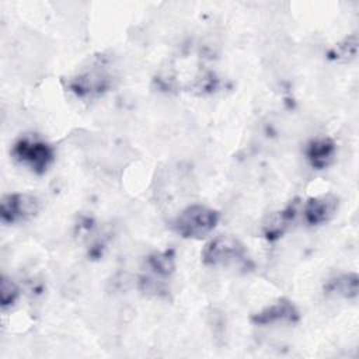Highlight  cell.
<instances>
[{"mask_svg":"<svg viewBox=\"0 0 359 359\" xmlns=\"http://www.w3.org/2000/svg\"><path fill=\"white\" fill-rule=\"evenodd\" d=\"M219 219L220 215L217 210L205 205L194 203L181 210L172 222V229L184 238L201 240L213 231Z\"/></svg>","mask_w":359,"mask_h":359,"instance_id":"obj_1","label":"cell"},{"mask_svg":"<svg viewBox=\"0 0 359 359\" xmlns=\"http://www.w3.org/2000/svg\"><path fill=\"white\" fill-rule=\"evenodd\" d=\"M11 154L18 163L28 165L36 174H43L55 158L52 146L35 137L18 139L11 149Z\"/></svg>","mask_w":359,"mask_h":359,"instance_id":"obj_2","label":"cell"},{"mask_svg":"<svg viewBox=\"0 0 359 359\" xmlns=\"http://www.w3.org/2000/svg\"><path fill=\"white\" fill-rule=\"evenodd\" d=\"M245 245L233 236H217L212 238L202 250L201 257L205 265H227L244 259Z\"/></svg>","mask_w":359,"mask_h":359,"instance_id":"obj_3","label":"cell"},{"mask_svg":"<svg viewBox=\"0 0 359 359\" xmlns=\"http://www.w3.org/2000/svg\"><path fill=\"white\" fill-rule=\"evenodd\" d=\"M41 201L31 194H8L0 203V216L4 223L27 220L38 213Z\"/></svg>","mask_w":359,"mask_h":359,"instance_id":"obj_4","label":"cell"},{"mask_svg":"<svg viewBox=\"0 0 359 359\" xmlns=\"http://www.w3.org/2000/svg\"><path fill=\"white\" fill-rule=\"evenodd\" d=\"M338 209V198L334 195H323L309 199L302 206V216L306 224L317 226L328 222Z\"/></svg>","mask_w":359,"mask_h":359,"instance_id":"obj_5","label":"cell"},{"mask_svg":"<svg viewBox=\"0 0 359 359\" xmlns=\"http://www.w3.org/2000/svg\"><path fill=\"white\" fill-rule=\"evenodd\" d=\"M299 320V311L294 304L287 299H279L276 303L266 306L261 311L251 317V321L258 325H266L279 321L296 323Z\"/></svg>","mask_w":359,"mask_h":359,"instance_id":"obj_6","label":"cell"},{"mask_svg":"<svg viewBox=\"0 0 359 359\" xmlns=\"http://www.w3.org/2000/svg\"><path fill=\"white\" fill-rule=\"evenodd\" d=\"M337 146L330 137H317L309 142L306 147V157L310 165L316 170L328 167L335 157Z\"/></svg>","mask_w":359,"mask_h":359,"instance_id":"obj_7","label":"cell"},{"mask_svg":"<svg viewBox=\"0 0 359 359\" xmlns=\"http://www.w3.org/2000/svg\"><path fill=\"white\" fill-rule=\"evenodd\" d=\"M109 86V79L101 72V69H91L83 74H79L70 81V88L77 95H91L101 93Z\"/></svg>","mask_w":359,"mask_h":359,"instance_id":"obj_8","label":"cell"},{"mask_svg":"<svg viewBox=\"0 0 359 359\" xmlns=\"http://www.w3.org/2000/svg\"><path fill=\"white\" fill-rule=\"evenodd\" d=\"M299 212V205L297 202L289 203L283 210L273 213L268 222L264 224V233L269 240L278 238L279 236L283 234V231L292 224V222L296 217V213Z\"/></svg>","mask_w":359,"mask_h":359,"instance_id":"obj_9","label":"cell"},{"mask_svg":"<svg viewBox=\"0 0 359 359\" xmlns=\"http://www.w3.org/2000/svg\"><path fill=\"white\" fill-rule=\"evenodd\" d=\"M325 293L337 297H344V299H355L358 296L359 290V278L356 273L349 272L339 275L324 286Z\"/></svg>","mask_w":359,"mask_h":359,"instance_id":"obj_10","label":"cell"},{"mask_svg":"<svg viewBox=\"0 0 359 359\" xmlns=\"http://www.w3.org/2000/svg\"><path fill=\"white\" fill-rule=\"evenodd\" d=\"M358 53V39L356 35L345 38L341 43H338L331 52L330 57L337 62H349L355 59Z\"/></svg>","mask_w":359,"mask_h":359,"instance_id":"obj_11","label":"cell"},{"mask_svg":"<svg viewBox=\"0 0 359 359\" xmlns=\"http://www.w3.org/2000/svg\"><path fill=\"white\" fill-rule=\"evenodd\" d=\"M149 265L157 275L168 276L174 271V255L168 251L156 252L150 255Z\"/></svg>","mask_w":359,"mask_h":359,"instance_id":"obj_12","label":"cell"},{"mask_svg":"<svg viewBox=\"0 0 359 359\" xmlns=\"http://www.w3.org/2000/svg\"><path fill=\"white\" fill-rule=\"evenodd\" d=\"M18 297V289L14 285V282H11L10 279H7L6 276L1 279V292H0V299H1V307L7 309L8 306L14 304V302Z\"/></svg>","mask_w":359,"mask_h":359,"instance_id":"obj_13","label":"cell"}]
</instances>
